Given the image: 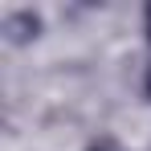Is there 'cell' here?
I'll return each mask as SVG.
<instances>
[{
  "instance_id": "1",
  "label": "cell",
  "mask_w": 151,
  "mask_h": 151,
  "mask_svg": "<svg viewBox=\"0 0 151 151\" xmlns=\"http://www.w3.org/2000/svg\"><path fill=\"white\" fill-rule=\"evenodd\" d=\"M37 29H41V21H37L33 12H17V17H8V21H4L8 41H29V37H37Z\"/></svg>"
},
{
  "instance_id": "3",
  "label": "cell",
  "mask_w": 151,
  "mask_h": 151,
  "mask_svg": "<svg viewBox=\"0 0 151 151\" xmlns=\"http://www.w3.org/2000/svg\"><path fill=\"white\" fill-rule=\"evenodd\" d=\"M147 41H151V8H147Z\"/></svg>"
},
{
  "instance_id": "2",
  "label": "cell",
  "mask_w": 151,
  "mask_h": 151,
  "mask_svg": "<svg viewBox=\"0 0 151 151\" xmlns=\"http://www.w3.org/2000/svg\"><path fill=\"white\" fill-rule=\"evenodd\" d=\"M90 151H119V147H114V143H94Z\"/></svg>"
},
{
  "instance_id": "4",
  "label": "cell",
  "mask_w": 151,
  "mask_h": 151,
  "mask_svg": "<svg viewBox=\"0 0 151 151\" xmlns=\"http://www.w3.org/2000/svg\"><path fill=\"white\" fill-rule=\"evenodd\" d=\"M147 94H151V74H147Z\"/></svg>"
}]
</instances>
